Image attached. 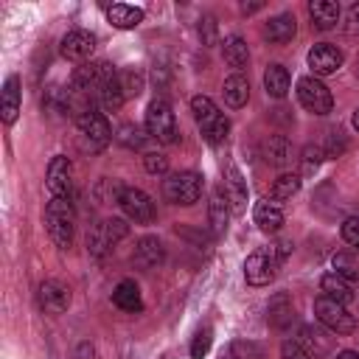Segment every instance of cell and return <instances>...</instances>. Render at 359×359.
Masks as SVG:
<instances>
[{"label": "cell", "instance_id": "83f0119b", "mask_svg": "<svg viewBox=\"0 0 359 359\" xmlns=\"http://www.w3.org/2000/svg\"><path fill=\"white\" fill-rule=\"evenodd\" d=\"M222 53H224V62H227L233 70H244V67L250 65V50H247V42H244L241 36L224 39Z\"/></svg>", "mask_w": 359, "mask_h": 359}, {"label": "cell", "instance_id": "f6af8a7d", "mask_svg": "<svg viewBox=\"0 0 359 359\" xmlns=\"http://www.w3.org/2000/svg\"><path fill=\"white\" fill-rule=\"evenodd\" d=\"M345 31H348V34H359V3L351 6L348 17H345Z\"/></svg>", "mask_w": 359, "mask_h": 359}, {"label": "cell", "instance_id": "7402d4cb", "mask_svg": "<svg viewBox=\"0 0 359 359\" xmlns=\"http://www.w3.org/2000/svg\"><path fill=\"white\" fill-rule=\"evenodd\" d=\"M309 17H311V25L320 28V31H328L337 25L339 20V6L334 0H311L309 3Z\"/></svg>", "mask_w": 359, "mask_h": 359}, {"label": "cell", "instance_id": "ffe728a7", "mask_svg": "<svg viewBox=\"0 0 359 359\" xmlns=\"http://www.w3.org/2000/svg\"><path fill=\"white\" fill-rule=\"evenodd\" d=\"M297 342L309 351V356H311V359H323V356H328V353H331V348H334L331 337H328L323 328H314V325H303V328H300Z\"/></svg>", "mask_w": 359, "mask_h": 359}, {"label": "cell", "instance_id": "f546056e", "mask_svg": "<svg viewBox=\"0 0 359 359\" xmlns=\"http://www.w3.org/2000/svg\"><path fill=\"white\" fill-rule=\"evenodd\" d=\"M292 317H294V309H292V303H289V297H286V294H278V297H272V300H269L266 320H269V325H272V328H286V325L292 323Z\"/></svg>", "mask_w": 359, "mask_h": 359}, {"label": "cell", "instance_id": "d6a6232c", "mask_svg": "<svg viewBox=\"0 0 359 359\" xmlns=\"http://www.w3.org/2000/svg\"><path fill=\"white\" fill-rule=\"evenodd\" d=\"M118 81H121V90H123L126 101H129V98H137V95L143 93V84H146V79H143V73H140L137 67H123V70H118Z\"/></svg>", "mask_w": 359, "mask_h": 359}, {"label": "cell", "instance_id": "7dc6e473", "mask_svg": "<svg viewBox=\"0 0 359 359\" xmlns=\"http://www.w3.org/2000/svg\"><path fill=\"white\" fill-rule=\"evenodd\" d=\"M353 129H356V132H359V109H356V112H353Z\"/></svg>", "mask_w": 359, "mask_h": 359}, {"label": "cell", "instance_id": "603a6c76", "mask_svg": "<svg viewBox=\"0 0 359 359\" xmlns=\"http://www.w3.org/2000/svg\"><path fill=\"white\" fill-rule=\"evenodd\" d=\"M294 34H297V22H294L292 14H278V17H272V20L266 22V28H264V36H266L269 42H275V45L292 42Z\"/></svg>", "mask_w": 359, "mask_h": 359}, {"label": "cell", "instance_id": "cb8c5ba5", "mask_svg": "<svg viewBox=\"0 0 359 359\" xmlns=\"http://www.w3.org/2000/svg\"><path fill=\"white\" fill-rule=\"evenodd\" d=\"M143 8L137 6H126V3H112L107 6V20L115 25V28H137L143 22Z\"/></svg>", "mask_w": 359, "mask_h": 359}, {"label": "cell", "instance_id": "f35d334b", "mask_svg": "<svg viewBox=\"0 0 359 359\" xmlns=\"http://www.w3.org/2000/svg\"><path fill=\"white\" fill-rule=\"evenodd\" d=\"M143 165L149 174H165L168 171V157L160 151H146L143 154Z\"/></svg>", "mask_w": 359, "mask_h": 359}, {"label": "cell", "instance_id": "8fae6325", "mask_svg": "<svg viewBox=\"0 0 359 359\" xmlns=\"http://www.w3.org/2000/svg\"><path fill=\"white\" fill-rule=\"evenodd\" d=\"M118 208L123 210V216L126 219H132L135 224H149L151 219H154V202H151V196L146 194V191H140V188H121V194H118Z\"/></svg>", "mask_w": 359, "mask_h": 359}, {"label": "cell", "instance_id": "8d00e7d4", "mask_svg": "<svg viewBox=\"0 0 359 359\" xmlns=\"http://www.w3.org/2000/svg\"><path fill=\"white\" fill-rule=\"evenodd\" d=\"M230 356L233 359H264V348L252 339H236L230 345Z\"/></svg>", "mask_w": 359, "mask_h": 359}, {"label": "cell", "instance_id": "836d02e7", "mask_svg": "<svg viewBox=\"0 0 359 359\" xmlns=\"http://www.w3.org/2000/svg\"><path fill=\"white\" fill-rule=\"evenodd\" d=\"M297 191H300V174H280V177L275 180L269 196H272L275 202H286V199H292Z\"/></svg>", "mask_w": 359, "mask_h": 359}, {"label": "cell", "instance_id": "4dcf8cb0", "mask_svg": "<svg viewBox=\"0 0 359 359\" xmlns=\"http://www.w3.org/2000/svg\"><path fill=\"white\" fill-rule=\"evenodd\" d=\"M264 157H266V163H272V165H286V163L292 160V146H289V140H286L283 135L269 137L266 146H264Z\"/></svg>", "mask_w": 359, "mask_h": 359}, {"label": "cell", "instance_id": "7bdbcfd3", "mask_svg": "<svg viewBox=\"0 0 359 359\" xmlns=\"http://www.w3.org/2000/svg\"><path fill=\"white\" fill-rule=\"evenodd\" d=\"M280 356H283V359H311L309 351H306L297 339H286V342L280 345Z\"/></svg>", "mask_w": 359, "mask_h": 359}, {"label": "cell", "instance_id": "484cf974", "mask_svg": "<svg viewBox=\"0 0 359 359\" xmlns=\"http://www.w3.org/2000/svg\"><path fill=\"white\" fill-rule=\"evenodd\" d=\"M222 93H224L227 107L238 109V107H244V104H247V98H250V81H247L241 73H233V76H227V79H224Z\"/></svg>", "mask_w": 359, "mask_h": 359}, {"label": "cell", "instance_id": "30bf717a", "mask_svg": "<svg viewBox=\"0 0 359 359\" xmlns=\"http://www.w3.org/2000/svg\"><path fill=\"white\" fill-rule=\"evenodd\" d=\"M297 98L300 104L314 112V115H328L331 107H334V98H331V90L317 79V76H303L297 81Z\"/></svg>", "mask_w": 359, "mask_h": 359}, {"label": "cell", "instance_id": "5bb4252c", "mask_svg": "<svg viewBox=\"0 0 359 359\" xmlns=\"http://www.w3.org/2000/svg\"><path fill=\"white\" fill-rule=\"evenodd\" d=\"M36 303H39V309L48 311V314H62V311H67V306H70V289H67L62 280L48 278V280H42L39 289H36Z\"/></svg>", "mask_w": 359, "mask_h": 359}, {"label": "cell", "instance_id": "60d3db41", "mask_svg": "<svg viewBox=\"0 0 359 359\" xmlns=\"http://www.w3.org/2000/svg\"><path fill=\"white\" fill-rule=\"evenodd\" d=\"M323 157H325L323 146H306V149H303V171L311 174V171L323 163Z\"/></svg>", "mask_w": 359, "mask_h": 359}, {"label": "cell", "instance_id": "2e32d148", "mask_svg": "<svg viewBox=\"0 0 359 359\" xmlns=\"http://www.w3.org/2000/svg\"><path fill=\"white\" fill-rule=\"evenodd\" d=\"M165 258V250H163V241L157 236H143L135 247V255L132 261L140 266V269H157Z\"/></svg>", "mask_w": 359, "mask_h": 359}, {"label": "cell", "instance_id": "bcb514c9", "mask_svg": "<svg viewBox=\"0 0 359 359\" xmlns=\"http://www.w3.org/2000/svg\"><path fill=\"white\" fill-rule=\"evenodd\" d=\"M334 359H359V353L356 351H339Z\"/></svg>", "mask_w": 359, "mask_h": 359}, {"label": "cell", "instance_id": "ba28073f", "mask_svg": "<svg viewBox=\"0 0 359 359\" xmlns=\"http://www.w3.org/2000/svg\"><path fill=\"white\" fill-rule=\"evenodd\" d=\"M163 196L174 205H194L202 196V177L196 171L168 174L163 182Z\"/></svg>", "mask_w": 359, "mask_h": 359}, {"label": "cell", "instance_id": "44dd1931", "mask_svg": "<svg viewBox=\"0 0 359 359\" xmlns=\"http://www.w3.org/2000/svg\"><path fill=\"white\" fill-rule=\"evenodd\" d=\"M112 303L121 309V311H126V314H137L140 309H143V297H140V286L135 283V280H121L115 289H112Z\"/></svg>", "mask_w": 359, "mask_h": 359}, {"label": "cell", "instance_id": "52a82bcc", "mask_svg": "<svg viewBox=\"0 0 359 359\" xmlns=\"http://www.w3.org/2000/svg\"><path fill=\"white\" fill-rule=\"evenodd\" d=\"M314 314H317L320 325L328 328V331L337 334V337H345V334H351V331L356 328L353 314L345 309V303H339V300H334V297L320 294V297L314 300Z\"/></svg>", "mask_w": 359, "mask_h": 359}, {"label": "cell", "instance_id": "e575fe53", "mask_svg": "<svg viewBox=\"0 0 359 359\" xmlns=\"http://www.w3.org/2000/svg\"><path fill=\"white\" fill-rule=\"evenodd\" d=\"M331 266L345 280H359V255L356 252H337L334 261H331Z\"/></svg>", "mask_w": 359, "mask_h": 359}, {"label": "cell", "instance_id": "f1b7e54d", "mask_svg": "<svg viewBox=\"0 0 359 359\" xmlns=\"http://www.w3.org/2000/svg\"><path fill=\"white\" fill-rule=\"evenodd\" d=\"M320 289L325 292V297H334V300H339V303H348V300H353V289H351V280H345L342 275H337V272H328V275H323V280H320Z\"/></svg>", "mask_w": 359, "mask_h": 359}, {"label": "cell", "instance_id": "7a4b0ae2", "mask_svg": "<svg viewBox=\"0 0 359 359\" xmlns=\"http://www.w3.org/2000/svg\"><path fill=\"white\" fill-rule=\"evenodd\" d=\"M45 227L50 241L59 250H67L73 244V233H76V210L70 199L62 196H50V202L45 205Z\"/></svg>", "mask_w": 359, "mask_h": 359}, {"label": "cell", "instance_id": "3957f363", "mask_svg": "<svg viewBox=\"0 0 359 359\" xmlns=\"http://www.w3.org/2000/svg\"><path fill=\"white\" fill-rule=\"evenodd\" d=\"M191 112H194V121H196V126H199V132H202V137L208 143L219 146L227 137L230 123H227V118L222 115V109L208 95H194L191 98Z\"/></svg>", "mask_w": 359, "mask_h": 359}, {"label": "cell", "instance_id": "5b68a950", "mask_svg": "<svg viewBox=\"0 0 359 359\" xmlns=\"http://www.w3.org/2000/svg\"><path fill=\"white\" fill-rule=\"evenodd\" d=\"M146 132L157 143H165V146L168 143H177L180 129H177L174 109H171V104L165 98H154L149 104V109H146Z\"/></svg>", "mask_w": 359, "mask_h": 359}, {"label": "cell", "instance_id": "e0dca14e", "mask_svg": "<svg viewBox=\"0 0 359 359\" xmlns=\"http://www.w3.org/2000/svg\"><path fill=\"white\" fill-rule=\"evenodd\" d=\"M222 191L227 196V205L233 210H244L247 205V182L241 177V171L236 165H224V182H222Z\"/></svg>", "mask_w": 359, "mask_h": 359}, {"label": "cell", "instance_id": "d590c367", "mask_svg": "<svg viewBox=\"0 0 359 359\" xmlns=\"http://www.w3.org/2000/svg\"><path fill=\"white\" fill-rule=\"evenodd\" d=\"M146 137H149V132H143V129L135 126V123H123V126L118 129V140H121L126 149H143Z\"/></svg>", "mask_w": 359, "mask_h": 359}, {"label": "cell", "instance_id": "277c9868", "mask_svg": "<svg viewBox=\"0 0 359 359\" xmlns=\"http://www.w3.org/2000/svg\"><path fill=\"white\" fill-rule=\"evenodd\" d=\"M76 132H79L81 149L90 151V154H98V151L107 149V143L112 140L109 121H107L98 109H90V112L79 115V118H76Z\"/></svg>", "mask_w": 359, "mask_h": 359}, {"label": "cell", "instance_id": "74e56055", "mask_svg": "<svg viewBox=\"0 0 359 359\" xmlns=\"http://www.w3.org/2000/svg\"><path fill=\"white\" fill-rule=\"evenodd\" d=\"M210 342H213V337H210V328H202V331H196V337H194V342H191V359H202V356L210 351Z\"/></svg>", "mask_w": 359, "mask_h": 359}, {"label": "cell", "instance_id": "4fadbf2b", "mask_svg": "<svg viewBox=\"0 0 359 359\" xmlns=\"http://www.w3.org/2000/svg\"><path fill=\"white\" fill-rule=\"evenodd\" d=\"M45 185H48L50 196L70 199V191H73V165H70V160H67L65 154H56V157L48 163Z\"/></svg>", "mask_w": 359, "mask_h": 359}, {"label": "cell", "instance_id": "6da1fadb", "mask_svg": "<svg viewBox=\"0 0 359 359\" xmlns=\"http://www.w3.org/2000/svg\"><path fill=\"white\" fill-rule=\"evenodd\" d=\"M292 252V241H275L269 247L255 250L247 261H244V278L250 286H266L275 280L278 266L283 264V258Z\"/></svg>", "mask_w": 359, "mask_h": 359}, {"label": "cell", "instance_id": "ac0fdd59", "mask_svg": "<svg viewBox=\"0 0 359 359\" xmlns=\"http://www.w3.org/2000/svg\"><path fill=\"white\" fill-rule=\"evenodd\" d=\"M255 224L264 230V233H278L280 224H283V210H280V202H275L272 196H264L255 202Z\"/></svg>", "mask_w": 359, "mask_h": 359}, {"label": "cell", "instance_id": "d6986e66", "mask_svg": "<svg viewBox=\"0 0 359 359\" xmlns=\"http://www.w3.org/2000/svg\"><path fill=\"white\" fill-rule=\"evenodd\" d=\"M20 101H22V90H20V76H8L3 84V95H0V115L3 123H14L20 115Z\"/></svg>", "mask_w": 359, "mask_h": 359}, {"label": "cell", "instance_id": "1f68e13d", "mask_svg": "<svg viewBox=\"0 0 359 359\" xmlns=\"http://www.w3.org/2000/svg\"><path fill=\"white\" fill-rule=\"evenodd\" d=\"M123 101H126V95H123L121 81H118V73H115V79H112V81H107V84H104V90L98 93V107H101V109H107V112H115V109H121V107H123Z\"/></svg>", "mask_w": 359, "mask_h": 359}, {"label": "cell", "instance_id": "4316f807", "mask_svg": "<svg viewBox=\"0 0 359 359\" xmlns=\"http://www.w3.org/2000/svg\"><path fill=\"white\" fill-rule=\"evenodd\" d=\"M264 90L272 98H283L289 93V70L283 65H269L264 70Z\"/></svg>", "mask_w": 359, "mask_h": 359}, {"label": "cell", "instance_id": "9a60e30c", "mask_svg": "<svg viewBox=\"0 0 359 359\" xmlns=\"http://www.w3.org/2000/svg\"><path fill=\"white\" fill-rule=\"evenodd\" d=\"M306 62H309V67H311V73L317 79L320 76H331V73H337L342 67V50L337 45H331V42H320V45H314L309 50Z\"/></svg>", "mask_w": 359, "mask_h": 359}, {"label": "cell", "instance_id": "7c38bea8", "mask_svg": "<svg viewBox=\"0 0 359 359\" xmlns=\"http://www.w3.org/2000/svg\"><path fill=\"white\" fill-rule=\"evenodd\" d=\"M62 56L70 59V62H87L95 50V34L93 31H84V28H73L62 36V45H59Z\"/></svg>", "mask_w": 359, "mask_h": 359}, {"label": "cell", "instance_id": "d4e9b609", "mask_svg": "<svg viewBox=\"0 0 359 359\" xmlns=\"http://www.w3.org/2000/svg\"><path fill=\"white\" fill-rule=\"evenodd\" d=\"M208 219H210V230L219 236L227 230V219H230V205H227V196L222 188L213 191L210 196V205H208Z\"/></svg>", "mask_w": 359, "mask_h": 359}, {"label": "cell", "instance_id": "ee69618b", "mask_svg": "<svg viewBox=\"0 0 359 359\" xmlns=\"http://www.w3.org/2000/svg\"><path fill=\"white\" fill-rule=\"evenodd\" d=\"M199 36H202L205 45H213V42H216V22H213L210 17L202 20V25H199Z\"/></svg>", "mask_w": 359, "mask_h": 359}, {"label": "cell", "instance_id": "8992f818", "mask_svg": "<svg viewBox=\"0 0 359 359\" xmlns=\"http://www.w3.org/2000/svg\"><path fill=\"white\" fill-rule=\"evenodd\" d=\"M115 67L109 65V62H84V65H79L76 67V73H73V79H70V87L76 90V93H84V95H95L98 98V93L104 90V84L107 81H112L115 79Z\"/></svg>", "mask_w": 359, "mask_h": 359}, {"label": "cell", "instance_id": "9c48e42d", "mask_svg": "<svg viewBox=\"0 0 359 359\" xmlns=\"http://www.w3.org/2000/svg\"><path fill=\"white\" fill-rule=\"evenodd\" d=\"M126 236V224L121 219H104L98 224H93L87 230V252L93 258H101L104 252H109L121 238Z\"/></svg>", "mask_w": 359, "mask_h": 359}, {"label": "cell", "instance_id": "ab89813d", "mask_svg": "<svg viewBox=\"0 0 359 359\" xmlns=\"http://www.w3.org/2000/svg\"><path fill=\"white\" fill-rule=\"evenodd\" d=\"M345 149H348V143H345L342 132H339V129H331V132H328V143L323 146L325 157H339V154H342Z\"/></svg>", "mask_w": 359, "mask_h": 359}, {"label": "cell", "instance_id": "b9f144b4", "mask_svg": "<svg viewBox=\"0 0 359 359\" xmlns=\"http://www.w3.org/2000/svg\"><path fill=\"white\" fill-rule=\"evenodd\" d=\"M342 238L351 244V247H359V213L348 216L342 222Z\"/></svg>", "mask_w": 359, "mask_h": 359}]
</instances>
